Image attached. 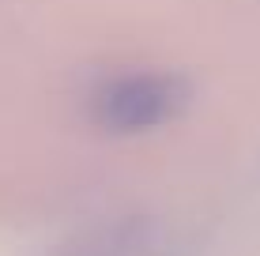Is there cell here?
Segmentation results:
<instances>
[{
  "label": "cell",
  "mask_w": 260,
  "mask_h": 256,
  "mask_svg": "<svg viewBox=\"0 0 260 256\" xmlns=\"http://www.w3.org/2000/svg\"><path fill=\"white\" fill-rule=\"evenodd\" d=\"M189 102V87L166 72H132L102 83L91 98V117L106 132H147L174 121Z\"/></svg>",
  "instance_id": "cell-1"
},
{
  "label": "cell",
  "mask_w": 260,
  "mask_h": 256,
  "mask_svg": "<svg viewBox=\"0 0 260 256\" xmlns=\"http://www.w3.org/2000/svg\"><path fill=\"white\" fill-rule=\"evenodd\" d=\"M57 256H181L174 226L151 215L106 218L68 237Z\"/></svg>",
  "instance_id": "cell-2"
}]
</instances>
